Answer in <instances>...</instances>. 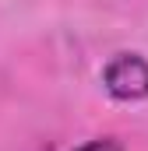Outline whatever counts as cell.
Wrapping results in <instances>:
<instances>
[{"mask_svg": "<svg viewBox=\"0 0 148 151\" xmlns=\"http://www.w3.org/2000/svg\"><path fill=\"white\" fill-rule=\"evenodd\" d=\"M102 88L116 102L148 99V60L138 56V53H116L102 67Z\"/></svg>", "mask_w": 148, "mask_h": 151, "instance_id": "cell-1", "label": "cell"}, {"mask_svg": "<svg viewBox=\"0 0 148 151\" xmlns=\"http://www.w3.org/2000/svg\"><path fill=\"white\" fill-rule=\"evenodd\" d=\"M74 151H123V144L116 137H95V141H88V144H81Z\"/></svg>", "mask_w": 148, "mask_h": 151, "instance_id": "cell-2", "label": "cell"}]
</instances>
